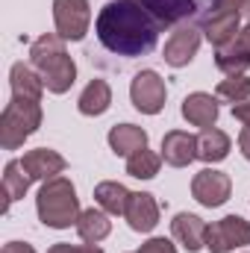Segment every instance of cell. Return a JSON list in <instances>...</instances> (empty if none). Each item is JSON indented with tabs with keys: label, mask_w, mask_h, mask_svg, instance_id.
<instances>
[{
	"label": "cell",
	"mask_w": 250,
	"mask_h": 253,
	"mask_svg": "<svg viewBox=\"0 0 250 253\" xmlns=\"http://www.w3.org/2000/svg\"><path fill=\"white\" fill-rule=\"evenodd\" d=\"M94 30L106 50L132 59V56H144L156 47L162 24L135 0H112L100 9Z\"/></svg>",
	"instance_id": "6da1fadb"
},
{
	"label": "cell",
	"mask_w": 250,
	"mask_h": 253,
	"mask_svg": "<svg viewBox=\"0 0 250 253\" xmlns=\"http://www.w3.org/2000/svg\"><path fill=\"white\" fill-rule=\"evenodd\" d=\"M62 42L65 39L59 33H47V36L36 39L33 47H30V65H33V71L42 77L44 88L53 91V94H65L74 85V80H77V65L68 56Z\"/></svg>",
	"instance_id": "7a4b0ae2"
},
{
	"label": "cell",
	"mask_w": 250,
	"mask_h": 253,
	"mask_svg": "<svg viewBox=\"0 0 250 253\" xmlns=\"http://www.w3.org/2000/svg\"><path fill=\"white\" fill-rule=\"evenodd\" d=\"M36 206H39V218L44 227H53V230H65L71 224L80 221V200H77V191L71 186V180L65 177H53V180H44V186L36 197Z\"/></svg>",
	"instance_id": "3957f363"
},
{
	"label": "cell",
	"mask_w": 250,
	"mask_h": 253,
	"mask_svg": "<svg viewBox=\"0 0 250 253\" xmlns=\"http://www.w3.org/2000/svg\"><path fill=\"white\" fill-rule=\"evenodd\" d=\"M42 100L33 97H18L12 94V100L6 103L3 115H0V144L6 150H18L24 144V138H30L39 124H42Z\"/></svg>",
	"instance_id": "277c9868"
},
{
	"label": "cell",
	"mask_w": 250,
	"mask_h": 253,
	"mask_svg": "<svg viewBox=\"0 0 250 253\" xmlns=\"http://www.w3.org/2000/svg\"><path fill=\"white\" fill-rule=\"evenodd\" d=\"M245 245H250V221L239 218V215H227V218L215 221L206 233V248L212 253H230Z\"/></svg>",
	"instance_id": "5b68a950"
},
{
	"label": "cell",
	"mask_w": 250,
	"mask_h": 253,
	"mask_svg": "<svg viewBox=\"0 0 250 253\" xmlns=\"http://www.w3.org/2000/svg\"><path fill=\"white\" fill-rule=\"evenodd\" d=\"M165 80L156 74V71H138L132 77V85H129V97H132V106L144 115H156L162 106H165Z\"/></svg>",
	"instance_id": "8992f818"
},
{
	"label": "cell",
	"mask_w": 250,
	"mask_h": 253,
	"mask_svg": "<svg viewBox=\"0 0 250 253\" xmlns=\"http://www.w3.org/2000/svg\"><path fill=\"white\" fill-rule=\"evenodd\" d=\"M53 21H56V33L62 39L80 42L88 33V0H53Z\"/></svg>",
	"instance_id": "52a82bcc"
},
{
	"label": "cell",
	"mask_w": 250,
	"mask_h": 253,
	"mask_svg": "<svg viewBox=\"0 0 250 253\" xmlns=\"http://www.w3.org/2000/svg\"><path fill=\"white\" fill-rule=\"evenodd\" d=\"M230 191H233L230 177H227L224 171H215V168H203V171L194 174V180H191V194H194V200L203 203V206H209V209L227 203Z\"/></svg>",
	"instance_id": "ba28073f"
},
{
	"label": "cell",
	"mask_w": 250,
	"mask_h": 253,
	"mask_svg": "<svg viewBox=\"0 0 250 253\" xmlns=\"http://www.w3.org/2000/svg\"><path fill=\"white\" fill-rule=\"evenodd\" d=\"M197 47H200V30H194V27H180V30H174L171 39L165 42L162 59L171 65V68H183V65H188L194 59Z\"/></svg>",
	"instance_id": "9c48e42d"
},
{
	"label": "cell",
	"mask_w": 250,
	"mask_h": 253,
	"mask_svg": "<svg viewBox=\"0 0 250 253\" xmlns=\"http://www.w3.org/2000/svg\"><path fill=\"white\" fill-rule=\"evenodd\" d=\"M124 218L129 221V227L135 233H150L159 224V203L153 200V194L147 191H132L129 203H126Z\"/></svg>",
	"instance_id": "30bf717a"
},
{
	"label": "cell",
	"mask_w": 250,
	"mask_h": 253,
	"mask_svg": "<svg viewBox=\"0 0 250 253\" xmlns=\"http://www.w3.org/2000/svg\"><path fill=\"white\" fill-rule=\"evenodd\" d=\"M21 165L30 174V180H53V177H59L65 168H68V162H65L62 156L56 150H47V147H39V150L24 153Z\"/></svg>",
	"instance_id": "8fae6325"
},
{
	"label": "cell",
	"mask_w": 250,
	"mask_h": 253,
	"mask_svg": "<svg viewBox=\"0 0 250 253\" xmlns=\"http://www.w3.org/2000/svg\"><path fill=\"white\" fill-rule=\"evenodd\" d=\"M162 159L174 168H186L188 162L197 159V138L183 129H171L162 138Z\"/></svg>",
	"instance_id": "7c38bea8"
},
{
	"label": "cell",
	"mask_w": 250,
	"mask_h": 253,
	"mask_svg": "<svg viewBox=\"0 0 250 253\" xmlns=\"http://www.w3.org/2000/svg\"><path fill=\"white\" fill-rule=\"evenodd\" d=\"M203 33H206V39L215 47L230 44L236 39V33H239V12H233V9H212L203 18Z\"/></svg>",
	"instance_id": "4fadbf2b"
},
{
	"label": "cell",
	"mask_w": 250,
	"mask_h": 253,
	"mask_svg": "<svg viewBox=\"0 0 250 253\" xmlns=\"http://www.w3.org/2000/svg\"><path fill=\"white\" fill-rule=\"evenodd\" d=\"M171 233H174V239L186 248V251H200V248H206V233H209V227L197 218V215H188V212H180L174 221H171Z\"/></svg>",
	"instance_id": "5bb4252c"
},
{
	"label": "cell",
	"mask_w": 250,
	"mask_h": 253,
	"mask_svg": "<svg viewBox=\"0 0 250 253\" xmlns=\"http://www.w3.org/2000/svg\"><path fill=\"white\" fill-rule=\"evenodd\" d=\"M183 118H186L188 124L209 129V126L218 121V100L212 94H206V91L188 94L186 100H183Z\"/></svg>",
	"instance_id": "9a60e30c"
},
{
	"label": "cell",
	"mask_w": 250,
	"mask_h": 253,
	"mask_svg": "<svg viewBox=\"0 0 250 253\" xmlns=\"http://www.w3.org/2000/svg\"><path fill=\"white\" fill-rule=\"evenodd\" d=\"M109 147L115 150V156H126L129 159L132 153L147 147V132L135 124H118L109 129Z\"/></svg>",
	"instance_id": "2e32d148"
},
{
	"label": "cell",
	"mask_w": 250,
	"mask_h": 253,
	"mask_svg": "<svg viewBox=\"0 0 250 253\" xmlns=\"http://www.w3.org/2000/svg\"><path fill=\"white\" fill-rule=\"evenodd\" d=\"M138 6H144L162 27H168V24H177V21H183L188 15H194V0H135Z\"/></svg>",
	"instance_id": "e0dca14e"
},
{
	"label": "cell",
	"mask_w": 250,
	"mask_h": 253,
	"mask_svg": "<svg viewBox=\"0 0 250 253\" xmlns=\"http://www.w3.org/2000/svg\"><path fill=\"white\" fill-rule=\"evenodd\" d=\"M109 103H112V88H109V83L106 80H91L88 85H85V91L80 94V112L83 115H103L106 109H109Z\"/></svg>",
	"instance_id": "ac0fdd59"
},
{
	"label": "cell",
	"mask_w": 250,
	"mask_h": 253,
	"mask_svg": "<svg viewBox=\"0 0 250 253\" xmlns=\"http://www.w3.org/2000/svg\"><path fill=\"white\" fill-rule=\"evenodd\" d=\"M227 153H230V135L227 132L209 126V129H203L197 135V159H203V162H221V159H227Z\"/></svg>",
	"instance_id": "d6986e66"
},
{
	"label": "cell",
	"mask_w": 250,
	"mask_h": 253,
	"mask_svg": "<svg viewBox=\"0 0 250 253\" xmlns=\"http://www.w3.org/2000/svg\"><path fill=\"white\" fill-rule=\"evenodd\" d=\"M215 65H218L224 74L236 77V74H242L245 68H250V50L239 42V36H236L230 44L218 47V53H215Z\"/></svg>",
	"instance_id": "ffe728a7"
},
{
	"label": "cell",
	"mask_w": 250,
	"mask_h": 253,
	"mask_svg": "<svg viewBox=\"0 0 250 253\" xmlns=\"http://www.w3.org/2000/svg\"><path fill=\"white\" fill-rule=\"evenodd\" d=\"M109 230H112V221H109L103 212H97V209H85V212L80 215V221H77V233H80V239H83L85 245L103 242V239L109 236Z\"/></svg>",
	"instance_id": "44dd1931"
},
{
	"label": "cell",
	"mask_w": 250,
	"mask_h": 253,
	"mask_svg": "<svg viewBox=\"0 0 250 253\" xmlns=\"http://www.w3.org/2000/svg\"><path fill=\"white\" fill-rule=\"evenodd\" d=\"M30 183H33V180H30V174L24 171L21 159H12V162L6 165V171H3V194H6L3 212H9L12 200H18V197H24V194H27Z\"/></svg>",
	"instance_id": "7402d4cb"
},
{
	"label": "cell",
	"mask_w": 250,
	"mask_h": 253,
	"mask_svg": "<svg viewBox=\"0 0 250 253\" xmlns=\"http://www.w3.org/2000/svg\"><path fill=\"white\" fill-rule=\"evenodd\" d=\"M9 77H12V94L42 100V88H44V83H42V77H39L30 65L15 62V65H12V74H9Z\"/></svg>",
	"instance_id": "603a6c76"
},
{
	"label": "cell",
	"mask_w": 250,
	"mask_h": 253,
	"mask_svg": "<svg viewBox=\"0 0 250 253\" xmlns=\"http://www.w3.org/2000/svg\"><path fill=\"white\" fill-rule=\"evenodd\" d=\"M129 194L132 191H126L121 183H100L97 189H94V200L100 203V209L103 212H109V215H124L126 212V203H129Z\"/></svg>",
	"instance_id": "cb8c5ba5"
},
{
	"label": "cell",
	"mask_w": 250,
	"mask_h": 253,
	"mask_svg": "<svg viewBox=\"0 0 250 253\" xmlns=\"http://www.w3.org/2000/svg\"><path fill=\"white\" fill-rule=\"evenodd\" d=\"M159 165H162V159L153 150L144 147V150H138V153H132L126 159V174L129 177H138V180H153L159 174Z\"/></svg>",
	"instance_id": "d4e9b609"
},
{
	"label": "cell",
	"mask_w": 250,
	"mask_h": 253,
	"mask_svg": "<svg viewBox=\"0 0 250 253\" xmlns=\"http://www.w3.org/2000/svg\"><path fill=\"white\" fill-rule=\"evenodd\" d=\"M218 97H224V100H230V103H245L250 97V77L236 74V77H230V80H221V83H218Z\"/></svg>",
	"instance_id": "484cf974"
},
{
	"label": "cell",
	"mask_w": 250,
	"mask_h": 253,
	"mask_svg": "<svg viewBox=\"0 0 250 253\" xmlns=\"http://www.w3.org/2000/svg\"><path fill=\"white\" fill-rule=\"evenodd\" d=\"M47 253H103L97 245H53Z\"/></svg>",
	"instance_id": "4316f807"
},
{
	"label": "cell",
	"mask_w": 250,
	"mask_h": 253,
	"mask_svg": "<svg viewBox=\"0 0 250 253\" xmlns=\"http://www.w3.org/2000/svg\"><path fill=\"white\" fill-rule=\"evenodd\" d=\"M138 253H177V251H174V245L168 239H150L147 245H141Z\"/></svg>",
	"instance_id": "83f0119b"
},
{
	"label": "cell",
	"mask_w": 250,
	"mask_h": 253,
	"mask_svg": "<svg viewBox=\"0 0 250 253\" xmlns=\"http://www.w3.org/2000/svg\"><path fill=\"white\" fill-rule=\"evenodd\" d=\"M212 9H233L250 15V0H212Z\"/></svg>",
	"instance_id": "f1b7e54d"
},
{
	"label": "cell",
	"mask_w": 250,
	"mask_h": 253,
	"mask_svg": "<svg viewBox=\"0 0 250 253\" xmlns=\"http://www.w3.org/2000/svg\"><path fill=\"white\" fill-rule=\"evenodd\" d=\"M233 115H236L245 126H250V100H245V103H233Z\"/></svg>",
	"instance_id": "f546056e"
},
{
	"label": "cell",
	"mask_w": 250,
	"mask_h": 253,
	"mask_svg": "<svg viewBox=\"0 0 250 253\" xmlns=\"http://www.w3.org/2000/svg\"><path fill=\"white\" fill-rule=\"evenodd\" d=\"M0 253H36V251L30 245H24V242H9V245H3Z\"/></svg>",
	"instance_id": "4dcf8cb0"
},
{
	"label": "cell",
	"mask_w": 250,
	"mask_h": 253,
	"mask_svg": "<svg viewBox=\"0 0 250 253\" xmlns=\"http://www.w3.org/2000/svg\"><path fill=\"white\" fill-rule=\"evenodd\" d=\"M239 147H242L245 159L250 162V126H245V129H242V135H239Z\"/></svg>",
	"instance_id": "1f68e13d"
},
{
	"label": "cell",
	"mask_w": 250,
	"mask_h": 253,
	"mask_svg": "<svg viewBox=\"0 0 250 253\" xmlns=\"http://www.w3.org/2000/svg\"><path fill=\"white\" fill-rule=\"evenodd\" d=\"M239 42H242V44H245V47L250 50V24L245 27V30H242V33H239Z\"/></svg>",
	"instance_id": "d6a6232c"
},
{
	"label": "cell",
	"mask_w": 250,
	"mask_h": 253,
	"mask_svg": "<svg viewBox=\"0 0 250 253\" xmlns=\"http://www.w3.org/2000/svg\"><path fill=\"white\" fill-rule=\"evenodd\" d=\"M135 253H138V251H135Z\"/></svg>",
	"instance_id": "836d02e7"
}]
</instances>
